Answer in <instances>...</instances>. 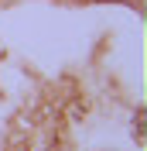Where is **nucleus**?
<instances>
[{
	"mask_svg": "<svg viewBox=\"0 0 147 151\" xmlns=\"http://www.w3.org/2000/svg\"><path fill=\"white\" fill-rule=\"evenodd\" d=\"M144 110H137V117H133V134H137V141H144Z\"/></svg>",
	"mask_w": 147,
	"mask_h": 151,
	"instance_id": "1",
	"label": "nucleus"
}]
</instances>
